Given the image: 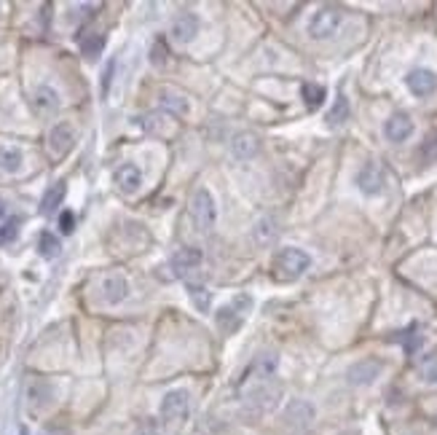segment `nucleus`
I'll return each mask as SVG.
<instances>
[{
  "mask_svg": "<svg viewBox=\"0 0 437 435\" xmlns=\"http://www.w3.org/2000/svg\"><path fill=\"white\" fill-rule=\"evenodd\" d=\"M188 290H191V299H193V304H196L201 312H204V309L210 306V293H207L204 287H199V285H191Z\"/></svg>",
  "mask_w": 437,
  "mask_h": 435,
  "instance_id": "26",
  "label": "nucleus"
},
{
  "mask_svg": "<svg viewBox=\"0 0 437 435\" xmlns=\"http://www.w3.org/2000/svg\"><path fill=\"white\" fill-rule=\"evenodd\" d=\"M378 374H381V363H376V360H362V363L349 368V381H352V384H371L373 379H378Z\"/></svg>",
  "mask_w": 437,
  "mask_h": 435,
  "instance_id": "15",
  "label": "nucleus"
},
{
  "mask_svg": "<svg viewBox=\"0 0 437 435\" xmlns=\"http://www.w3.org/2000/svg\"><path fill=\"white\" fill-rule=\"evenodd\" d=\"M116 186L124 193H134V191L143 186V172L134 164H121L119 169H116Z\"/></svg>",
  "mask_w": 437,
  "mask_h": 435,
  "instance_id": "14",
  "label": "nucleus"
},
{
  "mask_svg": "<svg viewBox=\"0 0 437 435\" xmlns=\"http://www.w3.org/2000/svg\"><path fill=\"white\" fill-rule=\"evenodd\" d=\"M22 162H25V156L19 148H0V169L3 172H16Z\"/></svg>",
  "mask_w": 437,
  "mask_h": 435,
  "instance_id": "22",
  "label": "nucleus"
},
{
  "mask_svg": "<svg viewBox=\"0 0 437 435\" xmlns=\"http://www.w3.org/2000/svg\"><path fill=\"white\" fill-rule=\"evenodd\" d=\"M199 35V16L186 11L172 22V38L177 43H188Z\"/></svg>",
  "mask_w": 437,
  "mask_h": 435,
  "instance_id": "10",
  "label": "nucleus"
},
{
  "mask_svg": "<svg viewBox=\"0 0 437 435\" xmlns=\"http://www.w3.org/2000/svg\"><path fill=\"white\" fill-rule=\"evenodd\" d=\"M250 306V299L247 296H239L234 304H228V306H223L220 312H217V328L223 330V333H234V330H239V326H241V320H244V309Z\"/></svg>",
  "mask_w": 437,
  "mask_h": 435,
  "instance_id": "6",
  "label": "nucleus"
},
{
  "mask_svg": "<svg viewBox=\"0 0 437 435\" xmlns=\"http://www.w3.org/2000/svg\"><path fill=\"white\" fill-rule=\"evenodd\" d=\"M43 435H56V433H43ZM59 435H67V430H62Z\"/></svg>",
  "mask_w": 437,
  "mask_h": 435,
  "instance_id": "33",
  "label": "nucleus"
},
{
  "mask_svg": "<svg viewBox=\"0 0 437 435\" xmlns=\"http://www.w3.org/2000/svg\"><path fill=\"white\" fill-rule=\"evenodd\" d=\"M32 105L38 113H54V110L59 108V95L54 92L52 86H40L35 97H32Z\"/></svg>",
  "mask_w": 437,
  "mask_h": 435,
  "instance_id": "19",
  "label": "nucleus"
},
{
  "mask_svg": "<svg viewBox=\"0 0 437 435\" xmlns=\"http://www.w3.org/2000/svg\"><path fill=\"white\" fill-rule=\"evenodd\" d=\"M201 263V250L196 247H183V250H177L172 256V266L174 272H191V269H196Z\"/></svg>",
  "mask_w": 437,
  "mask_h": 435,
  "instance_id": "16",
  "label": "nucleus"
},
{
  "mask_svg": "<svg viewBox=\"0 0 437 435\" xmlns=\"http://www.w3.org/2000/svg\"><path fill=\"white\" fill-rule=\"evenodd\" d=\"M38 250H40V256L43 258H56L59 256V250H62V245H59V239L54 237V234H40V239H38Z\"/></svg>",
  "mask_w": 437,
  "mask_h": 435,
  "instance_id": "24",
  "label": "nucleus"
},
{
  "mask_svg": "<svg viewBox=\"0 0 437 435\" xmlns=\"http://www.w3.org/2000/svg\"><path fill=\"white\" fill-rule=\"evenodd\" d=\"M161 54H167V52H164L161 43H156V46H153V65H161V62H164V56Z\"/></svg>",
  "mask_w": 437,
  "mask_h": 435,
  "instance_id": "31",
  "label": "nucleus"
},
{
  "mask_svg": "<svg viewBox=\"0 0 437 435\" xmlns=\"http://www.w3.org/2000/svg\"><path fill=\"white\" fill-rule=\"evenodd\" d=\"M191 215L193 223L199 226L201 232H210L217 220V207H215L212 191L210 189H196L193 193V202H191Z\"/></svg>",
  "mask_w": 437,
  "mask_h": 435,
  "instance_id": "3",
  "label": "nucleus"
},
{
  "mask_svg": "<svg viewBox=\"0 0 437 435\" xmlns=\"http://www.w3.org/2000/svg\"><path fill=\"white\" fill-rule=\"evenodd\" d=\"M424 379L426 381H437V357L435 360H429L424 366Z\"/></svg>",
  "mask_w": 437,
  "mask_h": 435,
  "instance_id": "30",
  "label": "nucleus"
},
{
  "mask_svg": "<svg viewBox=\"0 0 437 435\" xmlns=\"http://www.w3.org/2000/svg\"><path fill=\"white\" fill-rule=\"evenodd\" d=\"M65 193H67V186L59 180V183H54L52 189L43 193V202H40V213L43 215H52L54 210L62 204V199H65Z\"/></svg>",
  "mask_w": 437,
  "mask_h": 435,
  "instance_id": "20",
  "label": "nucleus"
},
{
  "mask_svg": "<svg viewBox=\"0 0 437 435\" xmlns=\"http://www.w3.org/2000/svg\"><path fill=\"white\" fill-rule=\"evenodd\" d=\"M309 266H311L309 253L298 250V247H285L271 258V277L279 282H290V280H298Z\"/></svg>",
  "mask_w": 437,
  "mask_h": 435,
  "instance_id": "1",
  "label": "nucleus"
},
{
  "mask_svg": "<svg viewBox=\"0 0 437 435\" xmlns=\"http://www.w3.org/2000/svg\"><path fill=\"white\" fill-rule=\"evenodd\" d=\"M73 226H76V215H73V213H62V215H59V229H62V234H70L73 232Z\"/></svg>",
  "mask_w": 437,
  "mask_h": 435,
  "instance_id": "28",
  "label": "nucleus"
},
{
  "mask_svg": "<svg viewBox=\"0 0 437 435\" xmlns=\"http://www.w3.org/2000/svg\"><path fill=\"white\" fill-rule=\"evenodd\" d=\"M54 400V387L49 381H30V387H27V406L32 408V411H40V408H46L49 403Z\"/></svg>",
  "mask_w": 437,
  "mask_h": 435,
  "instance_id": "12",
  "label": "nucleus"
},
{
  "mask_svg": "<svg viewBox=\"0 0 437 435\" xmlns=\"http://www.w3.org/2000/svg\"><path fill=\"white\" fill-rule=\"evenodd\" d=\"M113 70H116V62H107L105 73H102V95H107V89H110V78H113Z\"/></svg>",
  "mask_w": 437,
  "mask_h": 435,
  "instance_id": "29",
  "label": "nucleus"
},
{
  "mask_svg": "<svg viewBox=\"0 0 437 435\" xmlns=\"http://www.w3.org/2000/svg\"><path fill=\"white\" fill-rule=\"evenodd\" d=\"M231 150H234L237 159L250 162L252 156H258V150H261V137L252 135V132H239V135L231 140Z\"/></svg>",
  "mask_w": 437,
  "mask_h": 435,
  "instance_id": "11",
  "label": "nucleus"
},
{
  "mask_svg": "<svg viewBox=\"0 0 437 435\" xmlns=\"http://www.w3.org/2000/svg\"><path fill=\"white\" fill-rule=\"evenodd\" d=\"M349 119V100L344 95L335 97V105L328 110V124L330 126H338V124H344Z\"/></svg>",
  "mask_w": 437,
  "mask_h": 435,
  "instance_id": "23",
  "label": "nucleus"
},
{
  "mask_svg": "<svg viewBox=\"0 0 437 435\" xmlns=\"http://www.w3.org/2000/svg\"><path fill=\"white\" fill-rule=\"evenodd\" d=\"M405 83H408V89H411L416 97H429L437 92V76L432 73V70H413L411 76L405 78Z\"/></svg>",
  "mask_w": 437,
  "mask_h": 435,
  "instance_id": "9",
  "label": "nucleus"
},
{
  "mask_svg": "<svg viewBox=\"0 0 437 435\" xmlns=\"http://www.w3.org/2000/svg\"><path fill=\"white\" fill-rule=\"evenodd\" d=\"M126 293H129V282H126L124 274H107L105 280H102V285H100V296L110 306L121 304V301L126 299Z\"/></svg>",
  "mask_w": 437,
  "mask_h": 435,
  "instance_id": "8",
  "label": "nucleus"
},
{
  "mask_svg": "<svg viewBox=\"0 0 437 435\" xmlns=\"http://www.w3.org/2000/svg\"><path fill=\"white\" fill-rule=\"evenodd\" d=\"M73 140H76L73 126L67 121H59L56 126H52V132H49V153H52L54 159H62V156H67L70 148H73Z\"/></svg>",
  "mask_w": 437,
  "mask_h": 435,
  "instance_id": "7",
  "label": "nucleus"
},
{
  "mask_svg": "<svg viewBox=\"0 0 437 435\" xmlns=\"http://www.w3.org/2000/svg\"><path fill=\"white\" fill-rule=\"evenodd\" d=\"M277 234H279L277 220H274V218H263V220L255 223V229H252V239H255L261 247H265L277 239Z\"/></svg>",
  "mask_w": 437,
  "mask_h": 435,
  "instance_id": "17",
  "label": "nucleus"
},
{
  "mask_svg": "<svg viewBox=\"0 0 437 435\" xmlns=\"http://www.w3.org/2000/svg\"><path fill=\"white\" fill-rule=\"evenodd\" d=\"M191 411V398L186 390H169V393L161 398L159 406V417L164 424H180Z\"/></svg>",
  "mask_w": 437,
  "mask_h": 435,
  "instance_id": "2",
  "label": "nucleus"
},
{
  "mask_svg": "<svg viewBox=\"0 0 437 435\" xmlns=\"http://www.w3.org/2000/svg\"><path fill=\"white\" fill-rule=\"evenodd\" d=\"M386 137L392 140V143H405L408 137L413 135V121L408 113H395L384 126Z\"/></svg>",
  "mask_w": 437,
  "mask_h": 435,
  "instance_id": "13",
  "label": "nucleus"
},
{
  "mask_svg": "<svg viewBox=\"0 0 437 435\" xmlns=\"http://www.w3.org/2000/svg\"><path fill=\"white\" fill-rule=\"evenodd\" d=\"M16 229H19V220H8V223H3V226H0V245L11 242L13 237H16Z\"/></svg>",
  "mask_w": 437,
  "mask_h": 435,
  "instance_id": "27",
  "label": "nucleus"
},
{
  "mask_svg": "<svg viewBox=\"0 0 437 435\" xmlns=\"http://www.w3.org/2000/svg\"><path fill=\"white\" fill-rule=\"evenodd\" d=\"M140 435H159V433H156L153 427H145V430H143V433H140Z\"/></svg>",
  "mask_w": 437,
  "mask_h": 435,
  "instance_id": "32",
  "label": "nucleus"
},
{
  "mask_svg": "<svg viewBox=\"0 0 437 435\" xmlns=\"http://www.w3.org/2000/svg\"><path fill=\"white\" fill-rule=\"evenodd\" d=\"M102 49H105V35H100V32H92V35L80 38V54L86 59H97L102 54Z\"/></svg>",
  "mask_w": 437,
  "mask_h": 435,
  "instance_id": "21",
  "label": "nucleus"
},
{
  "mask_svg": "<svg viewBox=\"0 0 437 435\" xmlns=\"http://www.w3.org/2000/svg\"><path fill=\"white\" fill-rule=\"evenodd\" d=\"M3 215H6V210H3V207H0V218H3Z\"/></svg>",
  "mask_w": 437,
  "mask_h": 435,
  "instance_id": "34",
  "label": "nucleus"
},
{
  "mask_svg": "<svg viewBox=\"0 0 437 435\" xmlns=\"http://www.w3.org/2000/svg\"><path fill=\"white\" fill-rule=\"evenodd\" d=\"M304 100L309 108H319L322 105V100H325V86H319V83H306L304 86Z\"/></svg>",
  "mask_w": 437,
  "mask_h": 435,
  "instance_id": "25",
  "label": "nucleus"
},
{
  "mask_svg": "<svg viewBox=\"0 0 437 435\" xmlns=\"http://www.w3.org/2000/svg\"><path fill=\"white\" fill-rule=\"evenodd\" d=\"M161 108L172 110L174 116H186L188 110H191V105H188V100L180 92H172V89H161Z\"/></svg>",
  "mask_w": 437,
  "mask_h": 435,
  "instance_id": "18",
  "label": "nucleus"
},
{
  "mask_svg": "<svg viewBox=\"0 0 437 435\" xmlns=\"http://www.w3.org/2000/svg\"><path fill=\"white\" fill-rule=\"evenodd\" d=\"M384 183H386V177H384V167H381V164L368 162L357 172V186L365 196H378V193L384 191Z\"/></svg>",
  "mask_w": 437,
  "mask_h": 435,
  "instance_id": "5",
  "label": "nucleus"
},
{
  "mask_svg": "<svg viewBox=\"0 0 437 435\" xmlns=\"http://www.w3.org/2000/svg\"><path fill=\"white\" fill-rule=\"evenodd\" d=\"M341 22H344V14L338 8H333V6H325V8H319L317 14L311 16L309 35L317 38V41H325V38L335 35V30L341 28Z\"/></svg>",
  "mask_w": 437,
  "mask_h": 435,
  "instance_id": "4",
  "label": "nucleus"
}]
</instances>
